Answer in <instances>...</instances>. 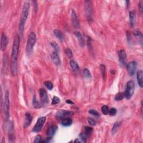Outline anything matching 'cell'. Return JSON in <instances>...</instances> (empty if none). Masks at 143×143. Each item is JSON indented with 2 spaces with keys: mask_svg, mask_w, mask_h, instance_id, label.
I'll list each match as a JSON object with an SVG mask.
<instances>
[{
  "mask_svg": "<svg viewBox=\"0 0 143 143\" xmlns=\"http://www.w3.org/2000/svg\"><path fill=\"white\" fill-rule=\"evenodd\" d=\"M20 39L19 36L16 35L13 42L11 57V71L13 76H16L17 73L18 55L20 48Z\"/></svg>",
  "mask_w": 143,
  "mask_h": 143,
  "instance_id": "6da1fadb",
  "label": "cell"
},
{
  "mask_svg": "<svg viewBox=\"0 0 143 143\" xmlns=\"http://www.w3.org/2000/svg\"><path fill=\"white\" fill-rule=\"evenodd\" d=\"M30 6V2L28 1H25L24 5V6H23L22 8L21 15L20 23L19 25V33L21 36L23 34V33H24L25 23L28 17V14H29Z\"/></svg>",
  "mask_w": 143,
  "mask_h": 143,
  "instance_id": "7a4b0ae2",
  "label": "cell"
},
{
  "mask_svg": "<svg viewBox=\"0 0 143 143\" xmlns=\"http://www.w3.org/2000/svg\"><path fill=\"white\" fill-rule=\"evenodd\" d=\"M36 42V36L34 32L30 33L28 35L26 46V53L28 55L32 54L34 45Z\"/></svg>",
  "mask_w": 143,
  "mask_h": 143,
  "instance_id": "3957f363",
  "label": "cell"
},
{
  "mask_svg": "<svg viewBox=\"0 0 143 143\" xmlns=\"http://www.w3.org/2000/svg\"><path fill=\"white\" fill-rule=\"evenodd\" d=\"M84 10L88 21L91 22L92 20L93 7L92 2L90 0H87L84 2Z\"/></svg>",
  "mask_w": 143,
  "mask_h": 143,
  "instance_id": "277c9868",
  "label": "cell"
},
{
  "mask_svg": "<svg viewBox=\"0 0 143 143\" xmlns=\"http://www.w3.org/2000/svg\"><path fill=\"white\" fill-rule=\"evenodd\" d=\"M135 91V83L132 80H130L127 83L126 90L125 91V97L127 99H130L133 95Z\"/></svg>",
  "mask_w": 143,
  "mask_h": 143,
  "instance_id": "5b68a950",
  "label": "cell"
},
{
  "mask_svg": "<svg viewBox=\"0 0 143 143\" xmlns=\"http://www.w3.org/2000/svg\"><path fill=\"white\" fill-rule=\"evenodd\" d=\"M4 108L5 116H6L7 119H8L10 117V99L9 92L7 90H6V92H5Z\"/></svg>",
  "mask_w": 143,
  "mask_h": 143,
  "instance_id": "8992f818",
  "label": "cell"
},
{
  "mask_svg": "<svg viewBox=\"0 0 143 143\" xmlns=\"http://www.w3.org/2000/svg\"><path fill=\"white\" fill-rule=\"evenodd\" d=\"M46 121V117L43 116L40 117L38 119L37 123L35 124L34 127L33 129V131L34 132H39L41 131V130L42 129L43 125L44 123H45Z\"/></svg>",
  "mask_w": 143,
  "mask_h": 143,
  "instance_id": "52a82bcc",
  "label": "cell"
},
{
  "mask_svg": "<svg viewBox=\"0 0 143 143\" xmlns=\"http://www.w3.org/2000/svg\"><path fill=\"white\" fill-rule=\"evenodd\" d=\"M137 62L136 61H131L127 64L126 69L129 76H133L137 69Z\"/></svg>",
  "mask_w": 143,
  "mask_h": 143,
  "instance_id": "ba28073f",
  "label": "cell"
},
{
  "mask_svg": "<svg viewBox=\"0 0 143 143\" xmlns=\"http://www.w3.org/2000/svg\"><path fill=\"white\" fill-rule=\"evenodd\" d=\"M71 19L73 26L74 28H78L79 27V21L77 15L74 10H72L71 12Z\"/></svg>",
  "mask_w": 143,
  "mask_h": 143,
  "instance_id": "9c48e42d",
  "label": "cell"
},
{
  "mask_svg": "<svg viewBox=\"0 0 143 143\" xmlns=\"http://www.w3.org/2000/svg\"><path fill=\"white\" fill-rule=\"evenodd\" d=\"M39 94L41 102L44 104H48L49 102V98L46 91L43 88H40L39 90Z\"/></svg>",
  "mask_w": 143,
  "mask_h": 143,
  "instance_id": "30bf717a",
  "label": "cell"
},
{
  "mask_svg": "<svg viewBox=\"0 0 143 143\" xmlns=\"http://www.w3.org/2000/svg\"><path fill=\"white\" fill-rule=\"evenodd\" d=\"M118 56L120 62L123 65H125L126 64L127 61V55L126 51L124 50H119L118 51Z\"/></svg>",
  "mask_w": 143,
  "mask_h": 143,
  "instance_id": "8fae6325",
  "label": "cell"
},
{
  "mask_svg": "<svg viewBox=\"0 0 143 143\" xmlns=\"http://www.w3.org/2000/svg\"><path fill=\"white\" fill-rule=\"evenodd\" d=\"M73 115V112L72 111H65V110H62L58 111L56 113V116L59 119H64L66 118H68L71 115Z\"/></svg>",
  "mask_w": 143,
  "mask_h": 143,
  "instance_id": "7c38bea8",
  "label": "cell"
},
{
  "mask_svg": "<svg viewBox=\"0 0 143 143\" xmlns=\"http://www.w3.org/2000/svg\"><path fill=\"white\" fill-rule=\"evenodd\" d=\"M8 44V39L4 33H2L1 38V49L2 51H4Z\"/></svg>",
  "mask_w": 143,
  "mask_h": 143,
  "instance_id": "4fadbf2b",
  "label": "cell"
},
{
  "mask_svg": "<svg viewBox=\"0 0 143 143\" xmlns=\"http://www.w3.org/2000/svg\"><path fill=\"white\" fill-rule=\"evenodd\" d=\"M51 60L53 61L54 64H55L56 66H60L61 64V61L60 59L59 56L58 55V53H57L56 52L54 51L51 55Z\"/></svg>",
  "mask_w": 143,
  "mask_h": 143,
  "instance_id": "5bb4252c",
  "label": "cell"
},
{
  "mask_svg": "<svg viewBox=\"0 0 143 143\" xmlns=\"http://www.w3.org/2000/svg\"><path fill=\"white\" fill-rule=\"evenodd\" d=\"M57 130V126L56 125H52L48 129L46 132V135L49 137L52 138L54 135L55 134Z\"/></svg>",
  "mask_w": 143,
  "mask_h": 143,
  "instance_id": "9a60e30c",
  "label": "cell"
},
{
  "mask_svg": "<svg viewBox=\"0 0 143 143\" xmlns=\"http://www.w3.org/2000/svg\"><path fill=\"white\" fill-rule=\"evenodd\" d=\"M74 34L77 38L80 46H82V47H83L84 45V41L83 39V38L82 34L80 32H78V31H76V32H74Z\"/></svg>",
  "mask_w": 143,
  "mask_h": 143,
  "instance_id": "2e32d148",
  "label": "cell"
},
{
  "mask_svg": "<svg viewBox=\"0 0 143 143\" xmlns=\"http://www.w3.org/2000/svg\"><path fill=\"white\" fill-rule=\"evenodd\" d=\"M137 80L139 86L142 88L143 87V72L142 70H139L137 72Z\"/></svg>",
  "mask_w": 143,
  "mask_h": 143,
  "instance_id": "e0dca14e",
  "label": "cell"
},
{
  "mask_svg": "<svg viewBox=\"0 0 143 143\" xmlns=\"http://www.w3.org/2000/svg\"><path fill=\"white\" fill-rule=\"evenodd\" d=\"M32 121V117L31 116L30 113H26L25 114V123H24V127L25 128H27L30 125Z\"/></svg>",
  "mask_w": 143,
  "mask_h": 143,
  "instance_id": "ac0fdd59",
  "label": "cell"
},
{
  "mask_svg": "<svg viewBox=\"0 0 143 143\" xmlns=\"http://www.w3.org/2000/svg\"><path fill=\"white\" fill-rule=\"evenodd\" d=\"M69 64L70 66L72 68V69L73 71L75 72H78L79 71V67L78 64L76 62H75L74 60H71V61L69 62Z\"/></svg>",
  "mask_w": 143,
  "mask_h": 143,
  "instance_id": "d6986e66",
  "label": "cell"
},
{
  "mask_svg": "<svg viewBox=\"0 0 143 143\" xmlns=\"http://www.w3.org/2000/svg\"><path fill=\"white\" fill-rule=\"evenodd\" d=\"M134 34L137 39L138 40L140 44L142 45V41H143V36H142V34L141 33V32H140L139 30H136L134 32Z\"/></svg>",
  "mask_w": 143,
  "mask_h": 143,
  "instance_id": "ffe728a7",
  "label": "cell"
},
{
  "mask_svg": "<svg viewBox=\"0 0 143 143\" xmlns=\"http://www.w3.org/2000/svg\"><path fill=\"white\" fill-rule=\"evenodd\" d=\"M72 120L71 118H66L62 120L61 124L64 126H69L72 125Z\"/></svg>",
  "mask_w": 143,
  "mask_h": 143,
  "instance_id": "44dd1931",
  "label": "cell"
},
{
  "mask_svg": "<svg viewBox=\"0 0 143 143\" xmlns=\"http://www.w3.org/2000/svg\"><path fill=\"white\" fill-rule=\"evenodd\" d=\"M54 34L56 36L57 38H58L60 40H63L64 39V35L61 30L55 29L54 30Z\"/></svg>",
  "mask_w": 143,
  "mask_h": 143,
  "instance_id": "7402d4cb",
  "label": "cell"
},
{
  "mask_svg": "<svg viewBox=\"0 0 143 143\" xmlns=\"http://www.w3.org/2000/svg\"><path fill=\"white\" fill-rule=\"evenodd\" d=\"M121 122H116L115 124H114L113 126L112 127V133L113 134V135L115 134L117 131L118 130V129H119L120 126H121Z\"/></svg>",
  "mask_w": 143,
  "mask_h": 143,
  "instance_id": "603a6c76",
  "label": "cell"
},
{
  "mask_svg": "<svg viewBox=\"0 0 143 143\" xmlns=\"http://www.w3.org/2000/svg\"><path fill=\"white\" fill-rule=\"evenodd\" d=\"M33 105L34 106V107L35 108H41V107L40 103L38 101V100L36 99V97L35 96H34V97H33Z\"/></svg>",
  "mask_w": 143,
  "mask_h": 143,
  "instance_id": "cb8c5ba5",
  "label": "cell"
},
{
  "mask_svg": "<svg viewBox=\"0 0 143 143\" xmlns=\"http://www.w3.org/2000/svg\"><path fill=\"white\" fill-rule=\"evenodd\" d=\"M135 12L133 11H131L129 12V18H130V24L132 26H133L135 23Z\"/></svg>",
  "mask_w": 143,
  "mask_h": 143,
  "instance_id": "d4e9b609",
  "label": "cell"
},
{
  "mask_svg": "<svg viewBox=\"0 0 143 143\" xmlns=\"http://www.w3.org/2000/svg\"><path fill=\"white\" fill-rule=\"evenodd\" d=\"M124 97H125L124 92H119L118 93H117L116 96H115V100L117 101H121L122 100H123Z\"/></svg>",
  "mask_w": 143,
  "mask_h": 143,
  "instance_id": "484cf974",
  "label": "cell"
},
{
  "mask_svg": "<svg viewBox=\"0 0 143 143\" xmlns=\"http://www.w3.org/2000/svg\"><path fill=\"white\" fill-rule=\"evenodd\" d=\"M83 76H84V77L86 78H88V79L91 78V77H92L90 71L87 68L84 69L83 72Z\"/></svg>",
  "mask_w": 143,
  "mask_h": 143,
  "instance_id": "4316f807",
  "label": "cell"
},
{
  "mask_svg": "<svg viewBox=\"0 0 143 143\" xmlns=\"http://www.w3.org/2000/svg\"><path fill=\"white\" fill-rule=\"evenodd\" d=\"M100 70H101V75L103 79H105L106 77V67L104 64H101L100 66Z\"/></svg>",
  "mask_w": 143,
  "mask_h": 143,
  "instance_id": "83f0119b",
  "label": "cell"
},
{
  "mask_svg": "<svg viewBox=\"0 0 143 143\" xmlns=\"http://www.w3.org/2000/svg\"><path fill=\"white\" fill-rule=\"evenodd\" d=\"M50 45H51L52 47H53L54 49V50H55V52H56L57 53H59L60 49H59L58 45L57 44V43L56 42H54V41H53V42H51L50 43Z\"/></svg>",
  "mask_w": 143,
  "mask_h": 143,
  "instance_id": "f1b7e54d",
  "label": "cell"
},
{
  "mask_svg": "<svg viewBox=\"0 0 143 143\" xmlns=\"http://www.w3.org/2000/svg\"><path fill=\"white\" fill-rule=\"evenodd\" d=\"M101 111H102V113L104 114V115H107V114H108V112H109L108 107L106 105L103 106L102 108H101Z\"/></svg>",
  "mask_w": 143,
  "mask_h": 143,
  "instance_id": "f546056e",
  "label": "cell"
},
{
  "mask_svg": "<svg viewBox=\"0 0 143 143\" xmlns=\"http://www.w3.org/2000/svg\"><path fill=\"white\" fill-rule=\"evenodd\" d=\"M87 121L88 124L91 126H96V124H97V123H96L95 120L91 118H90V117H88L87 118Z\"/></svg>",
  "mask_w": 143,
  "mask_h": 143,
  "instance_id": "4dcf8cb0",
  "label": "cell"
},
{
  "mask_svg": "<svg viewBox=\"0 0 143 143\" xmlns=\"http://www.w3.org/2000/svg\"><path fill=\"white\" fill-rule=\"evenodd\" d=\"M65 53H66V55L67 56V57L68 58L71 59L73 57L72 51L71 50V49L70 48H67L66 49V51H65Z\"/></svg>",
  "mask_w": 143,
  "mask_h": 143,
  "instance_id": "1f68e13d",
  "label": "cell"
},
{
  "mask_svg": "<svg viewBox=\"0 0 143 143\" xmlns=\"http://www.w3.org/2000/svg\"><path fill=\"white\" fill-rule=\"evenodd\" d=\"M92 131H93V129L90 126L85 127V134L87 135V136H89V135L92 133Z\"/></svg>",
  "mask_w": 143,
  "mask_h": 143,
  "instance_id": "d6a6232c",
  "label": "cell"
},
{
  "mask_svg": "<svg viewBox=\"0 0 143 143\" xmlns=\"http://www.w3.org/2000/svg\"><path fill=\"white\" fill-rule=\"evenodd\" d=\"M87 46L88 47V49H90V50H92V39L89 36L87 37Z\"/></svg>",
  "mask_w": 143,
  "mask_h": 143,
  "instance_id": "836d02e7",
  "label": "cell"
},
{
  "mask_svg": "<svg viewBox=\"0 0 143 143\" xmlns=\"http://www.w3.org/2000/svg\"><path fill=\"white\" fill-rule=\"evenodd\" d=\"M45 85L46 86V87L48 88V90H51L52 89H53V84L50 81H46L45 82Z\"/></svg>",
  "mask_w": 143,
  "mask_h": 143,
  "instance_id": "e575fe53",
  "label": "cell"
},
{
  "mask_svg": "<svg viewBox=\"0 0 143 143\" xmlns=\"http://www.w3.org/2000/svg\"><path fill=\"white\" fill-rule=\"evenodd\" d=\"M79 137L81 139V140L82 141V142H86L87 141V139L88 136H87V135L85 134V133H81L79 135Z\"/></svg>",
  "mask_w": 143,
  "mask_h": 143,
  "instance_id": "d590c367",
  "label": "cell"
},
{
  "mask_svg": "<svg viewBox=\"0 0 143 143\" xmlns=\"http://www.w3.org/2000/svg\"><path fill=\"white\" fill-rule=\"evenodd\" d=\"M61 102V100H60L59 98L56 97V96H54L53 98V100H52V104L53 105H56V104L59 103Z\"/></svg>",
  "mask_w": 143,
  "mask_h": 143,
  "instance_id": "8d00e7d4",
  "label": "cell"
},
{
  "mask_svg": "<svg viewBox=\"0 0 143 143\" xmlns=\"http://www.w3.org/2000/svg\"><path fill=\"white\" fill-rule=\"evenodd\" d=\"M117 113V110L115 108H111L110 110H109L108 113L110 114V115L111 116H115Z\"/></svg>",
  "mask_w": 143,
  "mask_h": 143,
  "instance_id": "74e56055",
  "label": "cell"
},
{
  "mask_svg": "<svg viewBox=\"0 0 143 143\" xmlns=\"http://www.w3.org/2000/svg\"><path fill=\"white\" fill-rule=\"evenodd\" d=\"M89 113L91 114L92 115H94L96 116H99L100 114L97 111H96L95 110H91L89 111Z\"/></svg>",
  "mask_w": 143,
  "mask_h": 143,
  "instance_id": "f35d334b",
  "label": "cell"
},
{
  "mask_svg": "<svg viewBox=\"0 0 143 143\" xmlns=\"http://www.w3.org/2000/svg\"><path fill=\"white\" fill-rule=\"evenodd\" d=\"M34 142L35 143L41 142V136H40V135H37V136H36Z\"/></svg>",
  "mask_w": 143,
  "mask_h": 143,
  "instance_id": "ab89813d",
  "label": "cell"
},
{
  "mask_svg": "<svg viewBox=\"0 0 143 143\" xmlns=\"http://www.w3.org/2000/svg\"><path fill=\"white\" fill-rule=\"evenodd\" d=\"M139 10L140 14H142V1H141L139 4Z\"/></svg>",
  "mask_w": 143,
  "mask_h": 143,
  "instance_id": "60d3db41",
  "label": "cell"
},
{
  "mask_svg": "<svg viewBox=\"0 0 143 143\" xmlns=\"http://www.w3.org/2000/svg\"><path fill=\"white\" fill-rule=\"evenodd\" d=\"M66 102L68 104H74V102H73V101H71V100H67L66 101Z\"/></svg>",
  "mask_w": 143,
  "mask_h": 143,
  "instance_id": "b9f144b4",
  "label": "cell"
},
{
  "mask_svg": "<svg viewBox=\"0 0 143 143\" xmlns=\"http://www.w3.org/2000/svg\"><path fill=\"white\" fill-rule=\"evenodd\" d=\"M126 3H127V7H128L129 5H130V1H126Z\"/></svg>",
  "mask_w": 143,
  "mask_h": 143,
  "instance_id": "7bdbcfd3",
  "label": "cell"
}]
</instances>
